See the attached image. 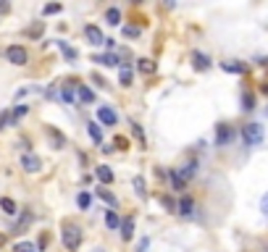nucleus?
I'll use <instances>...</instances> for the list:
<instances>
[{
	"mask_svg": "<svg viewBox=\"0 0 268 252\" xmlns=\"http://www.w3.org/2000/svg\"><path fill=\"white\" fill-rule=\"evenodd\" d=\"M60 239H63V247L68 252H76L82 244V228L74 226V224H66L63 228H60Z\"/></svg>",
	"mask_w": 268,
	"mask_h": 252,
	"instance_id": "nucleus-1",
	"label": "nucleus"
},
{
	"mask_svg": "<svg viewBox=\"0 0 268 252\" xmlns=\"http://www.w3.org/2000/svg\"><path fill=\"white\" fill-rule=\"evenodd\" d=\"M242 140L247 147H258L260 142H263V126L260 124H247L242 126Z\"/></svg>",
	"mask_w": 268,
	"mask_h": 252,
	"instance_id": "nucleus-2",
	"label": "nucleus"
},
{
	"mask_svg": "<svg viewBox=\"0 0 268 252\" xmlns=\"http://www.w3.org/2000/svg\"><path fill=\"white\" fill-rule=\"evenodd\" d=\"M5 58H8V63H13V66H27L29 63V53H27V48H21V45L5 48Z\"/></svg>",
	"mask_w": 268,
	"mask_h": 252,
	"instance_id": "nucleus-3",
	"label": "nucleus"
},
{
	"mask_svg": "<svg viewBox=\"0 0 268 252\" xmlns=\"http://www.w3.org/2000/svg\"><path fill=\"white\" fill-rule=\"evenodd\" d=\"M21 168H24L27 173H37L42 168V160H40V155H34V152H24V155H21Z\"/></svg>",
	"mask_w": 268,
	"mask_h": 252,
	"instance_id": "nucleus-4",
	"label": "nucleus"
},
{
	"mask_svg": "<svg viewBox=\"0 0 268 252\" xmlns=\"http://www.w3.org/2000/svg\"><path fill=\"white\" fill-rule=\"evenodd\" d=\"M97 121L105 124V126H116L119 116H116V111H113L111 105H100V108H97Z\"/></svg>",
	"mask_w": 268,
	"mask_h": 252,
	"instance_id": "nucleus-5",
	"label": "nucleus"
},
{
	"mask_svg": "<svg viewBox=\"0 0 268 252\" xmlns=\"http://www.w3.org/2000/svg\"><path fill=\"white\" fill-rule=\"evenodd\" d=\"M84 37H87V42H89V45H105L103 29H97L95 24H87V27H84Z\"/></svg>",
	"mask_w": 268,
	"mask_h": 252,
	"instance_id": "nucleus-6",
	"label": "nucleus"
},
{
	"mask_svg": "<svg viewBox=\"0 0 268 252\" xmlns=\"http://www.w3.org/2000/svg\"><path fill=\"white\" fill-rule=\"evenodd\" d=\"M234 140V132H232V126H226V124H218L216 126V144L218 147H224V144H229Z\"/></svg>",
	"mask_w": 268,
	"mask_h": 252,
	"instance_id": "nucleus-7",
	"label": "nucleus"
},
{
	"mask_svg": "<svg viewBox=\"0 0 268 252\" xmlns=\"http://www.w3.org/2000/svg\"><path fill=\"white\" fill-rule=\"evenodd\" d=\"M134 224H137V221H134V216H126L124 221H121V239H124V242H132L134 239Z\"/></svg>",
	"mask_w": 268,
	"mask_h": 252,
	"instance_id": "nucleus-8",
	"label": "nucleus"
},
{
	"mask_svg": "<svg viewBox=\"0 0 268 252\" xmlns=\"http://www.w3.org/2000/svg\"><path fill=\"white\" fill-rule=\"evenodd\" d=\"M195 171H197V163H195V160H192V163H187V166L176 168V176H179V179H181V181H184V184H187V181H189V179L195 176Z\"/></svg>",
	"mask_w": 268,
	"mask_h": 252,
	"instance_id": "nucleus-9",
	"label": "nucleus"
},
{
	"mask_svg": "<svg viewBox=\"0 0 268 252\" xmlns=\"http://www.w3.org/2000/svg\"><path fill=\"white\" fill-rule=\"evenodd\" d=\"M192 66L197 68V71H205V68H210V58L203 56L200 50H195V53H192Z\"/></svg>",
	"mask_w": 268,
	"mask_h": 252,
	"instance_id": "nucleus-10",
	"label": "nucleus"
},
{
	"mask_svg": "<svg viewBox=\"0 0 268 252\" xmlns=\"http://www.w3.org/2000/svg\"><path fill=\"white\" fill-rule=\"evenodd\" d=\"M76 97H79L82 103H95V92L87 84H79V87H76Z\"/></svg>",
	"mask_w": 268,
	"mask_h": 252,
	"instance_id": "nucleus-11",
	"label": "nucleus"
},
{
	"mask_svg": "<svg viewBox=\"0 0 268 252\" xmlns=\"http://www.w3.org/2000/svg\"><path fill=\"white\" fill-rule=\"evenodd\" d=\"M95 176L100 179L103 184H113V171H111L108 166H97V168H95Z\"/></svg>",
	"mask_w": 268,
	"mask_h": 252,
	"instance_id": "nucleus-12",
	"label": "nucleus"
},
{
	"mask_svg": "<svg viewBox=\"0 0 268 252\" xmlns=\"http://www.w3.org/2000/svg\"><path fill=\"white\" fill-rule=\"evenodd\" d=\"M32 221H34V216H32L29 210H24V213H21V224L13 226V231H16V234H24V231H27V226L32 224Z\"/></svg>",
	"mask_w": 268,
	"mask_h": 252,
	"instance_id": "nucleus-13",
	"label": "nucleus"
},
{
	"mask_svg": "<svg viewBox=\"0 0 268 252\" xmlns=\"http://www.w3.org/2000/svg\"><path fill=\"white\" fill-rule=\"evenodd\" d=\"M95 195H97V197H100V200H103V202H108V205H111V208H116V205H119V200H116V195H111V192H108V189H103V187H97V189H95Z\"/></svg>",
	"mask_w": 268,
	"mask_h": 252,
	"instance_id": "nucleus-14",
	"label": "nucleus"
},
{
	"mask_svg": "<svg viewBox=\"0 0 268 252\" xmlns=\"http://www.w3.org/2000/svg\"><path fill=\"white\" fill-rule=\"evenodd\" d=\"M176 208H179V213H181V216H192V210H195V202H192V197H181Z\"/></svg>",
	"mask_w": 268,
	"mask_h": 252,
	"instance_id": "nucleus-15",
	"label": "nucleus"
},
{
	"mask_svg": "<svg viewBox=\"0 0 268 252\" xmlns=\"http://www.w3.org/2000/svg\"><path fill=\"white\" fill-rule=\"evenodd\" d=\"M48 137H50V142H53V147H56V150H60V147L66 144V137H63V134H58L53 126H48Z\"/></svg>",
	"mask_w": 268,
	"mask_h": 252,
	"instance_id": "nucleus-16",
	"label": "nucleus"
},
{
	"mask_svg": "<svg viewBox=\"0 0 268 252\" xmlns=\"http://www.w3.org/2000/svg\"><path fill=\"white\" fill-rule=\"evenodd\" d=\"M95 63H103V66H119L121 60H119V56H113V53H105V56H95Z\"/></svg>",
	"mask_w": 268,
	"mask_h": 252,
	"instance_id": "nucleus-17",
	"label": "nucleus"
},
{
	"mask_svg": "<svg viewBox=\"0 0 268 252\" xmlns=\"http://www.w3.org/2000/svg\"><path fill=\"white\" fill-rule=\"evenodd\" d=\"M87 132H89V137H92L95 144H103V129L97 126L95 121H92V124H87Z\"/></svg>",
	"mask_w": 268,
	"mask_h": 252,
	"instance_id": "nucleus-18",
	"label": "nucleus"
},
{
	"mask_svg": "<svg viewBox=\"0 0 268 252\" xmlns=\"http://www.w3.org/2000/svg\"><path fill=\"white\" fill-rule=\"evenodd\" d=\"M137 71H140V74H152V71H155V63H152L150 58H140V60H137Z\"/></svg>",
	"mask_w": 268,
	"mask_h": 252,
	"instance_id": "nucleus-19",
	"label": "nucleus"
},
{
	"mask_svg": "<svg viewBox=\"0 0 268 252\" xmlns=\"http://www.w3.org/2000/svg\"><path fill=\"white\" fill-rule=\"evenodd\" d=\"M0 208H3L5 213H8V216H16V213H19L16 202H13L11 197H0Z\"/></svg>",
	"mask_w": 268,
	"mask_h": 252,
	"instance_id": "nucleus-20",
	"label": "nucleus"
},
{
	"mask_svg": "<svg viewBox=\"0 0 268 252\" xmlns=\"http://www.w3.org/2000/svg\"><path fill=\"white\" fill-rule=\"evenodd\" d=\"M105 21H108L111 27H119L121 24V11L119 8H108L105 11Z\"/></svg>",
	"mask_w": 268,
	"mask_h": 252,
	"instance_id": "nucleus-21",
	"label": "nucleus"
},
{
	"mask_svg": "<svg viewBox=\"0 0 268 252\" xmlns=\"http://www.w3.org/2000/svg\"><path fill=\"white\" fill-rule=\"evenodd\" d=\"M58 48H60V53H63V56H66V60H76V56H79V53H76V50H74V48H71V45H68V42H63V40L58 42Z\"/></svg>",
	"mask_w": 268,
	"mask_h": 252,
	"instance_id": "nucleus-22",
	"label": "nucleus"
},
{
	"mask_svg": "<svg viewBox=\"0 0 268 252\" xmlns=\"http://www.w3.org/2000/svg\"><path fill=\"white\" fill-rule=\"evenodd\" d=\"M27 105H16V108H13V113H11V126H16L19 124V118H24L27 116Z\"/></svg>",
	"mask_w": 268,
	"mask_h": 252,
	"instance_id": "nucleus-23",
	"label": "nucleus"
},
{
	"mask_svg": "<svg viewBox=\"0 0 268 252\" xmlns=\"http://www.w3.org/2000/svg\"><path fill=\"white\" fill-rule=\"evenodd\" d=\"M132 134L140 140V144H142V150H145V144H148V137H145V132H142V126L137 124V121H132Z\"/></svg>",
	"mask_w": 268,
	"mask_h": 252,
	"instance_id": "nucleus-24",
	"label": "nucleus"
},
{
	"mask_svg": "<svg viewBox=\"0 0 268 252\" xmlns=\"http://www.w3.org/2000/svg\"><path fill=\"white\" fill-rule=\"evenodd\" d=\"M168 179H171V187L176 189V192H184V189H187V184H184V181H181L179 176H176V171H168Z\"/></svg>",
	"mask_w": 268,
	"mask_h": 252,
	"instance_id": "nucleus-25",
	"label": "nucleus"
},
{
	"mask_svg": "<svg viewBox=\"0 0 268 252\" xmlns=\"http://www.w3.org/2000/svg\"><path fill=\"white\" fill-rule=\"evenodd\" d=\"M105 226H108V228H119V226H121V221H119V216H116L113 210L105 213Z\"/></svg>",
	"mask_w": 268,
	"mask_h": 252,
	"instance_id": "nucleus-26",
	"label": "nucleus"
},
{
	"mask_svg": "<svg viewBox=\"0 0 268 252\" xmlns=\"http://www.w3.org/2000/svg\"><path fill=\"white\" fill-rule=\"evenodd\" d=\"M13 252H37V247L32 242H16L13 244Z\"/></svg>",
	"mask_w": 268,
	"mask_h": 252,
	"instance_id": "nucleus-27",
	"label": "nucleus"
},
{
	"mask_svg": "<svg viewBox=\"0 0 268 252\" xmlns=\"http://www.w3.org/2000/svg\"><path fill=\"white\" fill-rule=\"evenodd\" d=\"M242 108H244V111H252V108H255V95H252V92H244V95H242Z\"/></svg>",
	"mask_w": 268,
	"mask_h": 252,
	"instance_id": "nucleus-28",
	"label": "nucleus"
},
{
	"mask_svg": "<svg viewBox=\"0 0 268 252\" xmlns=\"http://www.w3.org/2000/svg\"><path fill=\"white\" fill-rule=\"evenodd\" d=\"M119 82L124 84V87H129V84H132V68H121V71H119Z\"/></svg>",
	"mask_w": 268,
	"mask_h": 252,
	"instance_id": "nucleus-29",
	"label": "nucleus"
},
{
	"mask_svg": "<svg viewBox=\"0 0 268 252\" xmlns=\"http://www.w3.org/2000/svg\"><path fill=\"white\" fill-rule=\"evenodd\" d=\"M221 68L229 74H244V66L242 63H221Z\"/></svg>",
	"mask_w": 268,
	"mask_h": 252,
	"instance_id": "nucleus-30",
	"label": "nucleus"
},
{
	"mask_svg": "<svg viewBox=\"0 0 268 252\" xmlns=\"http://www.w3.org/2000/svg\"><path fill=\"white\" fill-rule=\"evenodd\" d=\"M58 97H60L63 103H68V105H71V103L76 100V97H74V89H71V87H63V89H60V95H58Z\"/></svg>",
	"mask_w": 268,
	"mask_h": 252,
	"instance_id": "nucleus-31",
	"label": "nucleus"
},
{
	"mask_svg": "<svg viewBox=\"0 0 268 252\" xmlns=\"http://www.w3.org/2000/svg\"><path fill=\"white\" fill-rule=\"evenodd\" d=\"M89 202H92V197H89L87 192H82L79 197H76V205H79L82 210H87V208H89Z\"/></svg>",
	"mask_w": 268,
	"mask_h": 252,
	"instance_id": "nucleus-32",
	"label": "nucleus"
},
{
	"mask_svg": "<svg viewBox=\"0 0 268 252\" xmlns=\"http://www.w3.org/2000/svg\"><path fill=\"white\" fill-rule=\"evenodd\" d=\"M134 192L140 197H145V179L142 176H134Z\"/></svg>",
	"mask_w": 268,
	"mask_h": 252,
	"instance_id": "nucleus-33",
	"label": "nucleus"
},
{
	"mask_svg": "<svg viewBox=\"0 0 268 252\" xmlns=\"http://www.w3.org/2000/svg\"><path fill=\"white\" fill-rule=\"evenodd\" d=\"M60 11H63V8H60V3H50V5H45V16H53V13H60Z\"/></svg>",
	"mask_w": 268,
	"mask_h": 252,
	"instance_id": "nucleus-34",
	"label": "nucleus"
},
{
	"mask_svg": "<svg viewBox=\"0 0 268 252\" xmlns=\"http://www.w3.org/2000/svg\"><path fill=\"white\" fill-rule=\"evenodd\" d=\"M113 144H116V150H126L129 147V140H126V137H116Z\"/></svg>",
	"mask_w": 268,
	"mask_h": 252,
	"instance_id": "nucleus-35",
	"label": "nucleus"
},
{
	"mask_svg": "<svg viewBox=\"0 0 268 252\" xmlns=\"http://www.w3.org/2000/svg\"><path fill=\"white\" fill-rule=\"evenodd\" d=\"M5 126H11V113L8 111L0 113V129H5Z\"/></svg>",
	"mask_w": 268,
	"mask_h": 252,
	"instance_id": "nucleus-36",
	"label": "nucleus"
},
{
	"mask_svg": "<svg viewBox=\"0 0 268 252\" xmlns=\"http://www.w3.org/2000/svg\"><path fill=\"white\" fill-rule=\"evenodd\" d=\"M42 29H45V27H42V21H37V24H34L32 29H27V34H32V37H37V34H42Z\"/></svg>",
	"mask_w": 268,
	"mask_h": 252,
	"instance_id": "nucleus-37",
	"label": "nucleus"
},
{
	"mask_svg": "<svg viewBox=\"0 0 268 252\" xmlns=\"http://www.w3.org/2000/svg\"><path fill=\"white\" fill-rule=\"evenodd\" d=\"M124 34L126 37H140V29L137 27H124Z\"/></svg>",
	"mask_w": 268,
	"mask_h": 252,
	"instance_id": "nucleus-38",
	"label": "nucleus"
},
{
	"mask_svg": "<svg viewBox=\"0 0 268 252\" xmlns=\"http://www.w3.org/2000/svg\"><path fill=\"white\" fill-rule=\"evenodd\" d=\"M160 202H163V208H166V210H174V208H176L171 197H160Z\"/></svg>",
	"mask_w": 268,
	"mask_h": 252,
	"instance_id": "nucleus-39",
	"label": "nucleus"
},
{
	"mask_svg": "<svg viewBox=\"0 0 268 252\" xmlns=\"http://www.w3.org/2000/svg\"><path fill=\"white\" fill-rule=\"evenodd\" d=\"M260 210H263L266 216H268V195H263V197H260Z\"/></svg>",
	"mask_w": 268,
	"mask_h": 252,
	"instance_id": "nucleus-40",
	"label": "nucleus"
},
{
	"mask_svg": "<svg viewBox=\"0 0 268 252\" xmlns=\"http://www.w3.org/2000/svg\"><path fill=\"white\" fill-rule=\"evenodd\" d=\"M148 244H150V239L145 236V239L140 242V247H137V252H148Z\"/></svg>",
	"mask_w": 268,
	"mask_h": 252,
	"instance_id": "nucleus-41",
	"label": "nucleus"
},
{
	"mask_svg": "<svg viewBox=\"0 0 268 252\" xmlns=\"http://www.w3.org/2000/svg\"><path fill=\"white\" fill-rule=\"evenodd\" d=\"M3 244H5V236H3V234H0V247H3Z\"/></svg>",
	"mask_w": 268,
	"mask_h": 252,
	"instance_id": "nucleus-42",
	"label": "nucleus"
},
{
	"mask_svg": "<svg viewBox=\"0 0 268 252\" xmlns=\"http://www.w3.org/2000/svg\"><path fill=\"white\" fill-rule=\"evenodd\" d=\"M266 116H268V108H266Z\"/></svg>",
	"mask_w": 268,
	"mask_h": 252,
	"instance_id": "nucleus-43",
	"label": "nucleus"
}]
</instances>
